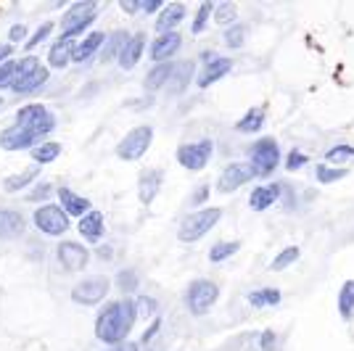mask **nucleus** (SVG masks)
Masks as SVG:
<instances>
[{
	"mask_svg": "<svg viewBox=\"0 0 354 351\" xmlns=\"http://www.w3.org/2000/svg\"><path fill=\"white\" fill-rule=\"evenodd\" d=\"M40 146V137L32 135L30 130H24V127H8V130H3L0 133V148L3 150H24V148H37Z\"/></svg>",
	"mask_w": 354,
	"mask_h": 351,
	"instance_id": "nucleus-15",
	"label": "nucleus"
},
{
	"mask_svg": "<svg viewBox=\"0 0 354 351\" xmlns=\"http://www.w3.org/2000/svg\"><path fill=\"white\" fill-rule=\"evenodd\" d=\"M246 43V27L243 24H233L225 30V45L228 48H241Z\"/></svg>",
	"mask_w": 354,
	"mask_h": 351,
	"instance_id": "nucleus-40",
	"label": "nucleus"
},
{
	"mask_svg": "<svg viewBox=\"0 0 354 351\" xmlns=\"http://www.w3.org/2000/svg\"><path fill=\"white\" fill-rule=\"evenodd\" d=\"M259 346H262L265 351H275V346H278V341H275V333H272V330L262 333V338H259Z\"/></svg>",
	"mask_w": 354,
	"mask_h": 351,
	"instance_id": "nucleus-46",
	"label": "nucleus"
},
{
	"mask_svg": "<svg viewBox=\"0 0 354 351\" xmlns=\"http://www.w3.org/2000/svg\"><path fill=\"white\" fill-rule=\"evenodd\" d=\"M246 301L256 309H265V306H278L283 301V293L278 288H256L246 296Z\"/></svg>",
	"mask_w": 354,
	"mask_h": 351,
	"instance_id": "nucleus-30",
	"label": "nucleus"
},
{
	"mask_svg": "<svg viewBox=\"0 0 354 351\" xmlns=\"http://www.w3.org/2000/svg\"><path fill=\"white\" fill-rule=\"evenodd\" d=\"M130 37H133V34L122 32V30L111 34V37H109V43H103V50H101V61H103V64H109L114 56L119 58V53L124 50V45H127V40H130Z\"/></svg>",
	"mask_w": 354,
	"mask_h": 351,
	"instance_id": "nucleus-31",
	"label": "nucleus"
},
{
	"mask_svg": "<svg viewBox=\"0 0 354 351\" xmlns=\"http://www.w3.org/2000/svg\"><path fill=\"white\" fill-rule=\"evenodd\" d=\"M74 50H77V43H74V37H69V34H61L56 43L51 45L48 50V64L51 69H64L67 64H71V58H74Z\"/></svg>",
	"mask_w": 354,
	"mask_h": 351,
	"instance_id": "nucleus-19",
	"label": "nucleus"
},
{
	"mask_svg": "<svg viewBox=\"0 0 354 351\" xmlns=\"http://www.w3.org/2000/svg\"><path fill=\"white\" fill-rule=\"evenodd\" d=\"M206 196H209V188H206V185H201V188H199V193L193 196V203H196V206H199V203H203V201H206Z\"/></svg>",
	"mask_w": 354,
	"mask_h": 351,
	"instance_id": "nucleus-51",
	"label": "nucleus"
},
{
	"mask_svg": "<svg viewBox=\"0 0 354 351\" xmlns=\"http://www.w3.org/2000/svg\"><path fill=\"white\" fill-rule=\"evenodd\" d=\"M135 317L137 312L133 299L109 301L101 312H98V319H96V335H98V341L117 349L119 343L130 335L133 325H135Z\"/></svg>",
	"mask_w": 354,
	"mask_h": 351,
	"instance_id": "nucleus-1",
	"label": "nucleus"
},
{
	"mask_svg": "<svg viewBox=\"0 0 354 351\" xmlns=\"http://www.w3.org/2000/svg\"><path fill=\"white\" fill-rule=\"evenodd\" d=\"M61 156V143H51V140H45V143H40L37 148H32V159L34 164H51Z\"/></svg>",
	"mask_w": 354,
	"mask_h": 351,
	"instance_id": "nucleus-35",
	"label": "nucleus"
},
{
	"mask_svg": "<svg viewBox=\"0 0 354 351\" xmlns=\"http://www.w3.org/2000/svg\"><path fill=\"white\" fill-rule=\"evenodd\" d=\"M27 32H30V30H27V24H14V27H11V32H8V40H11V43H19V40H24V37H27Z\"/></svg>",
	"mask_w": 354,
	"mask_h": 351,
	"instance_id": "nucleus-45",
	"label": "nucleus"
},
{
	"mask_svg": "<svg viewBox=\"0 0 354 351\" xmlns=\"http://www.w3.org/2000/svg\"><path fill=\"white\" fill-rule=\"evenodd\" d=\"M56 193H58V201H61V209L67 212L69 217L82 219L85 214H90V212H93V203H90L87 199H82V196H77L71 188H58Z\"/></svg>",
	"mask_w": 354,
	"mask_h": 351,
	"instance_id": "nucleus-21",
	"label": "nucleus"
},
{
	"mask_svg": "<svg viewBox=\"0 0 354 351\" xmlns=\"http://www.w3.org/2000/svg\"><path fill=\"white\" fill-rule=\"evenodd\" d=\"M16 124L30 130L37 137H45L56 130V114L43 103H30V106H21L16 111Z\"/></svg>",
	"mask_w": 354,
	"mask_h": 351,
	"instance_id": "nucleus-3",
	"label": "nucleus"
},
{
	"mask_svg": "<svg viewBox=\"0 0 354 351\" xmlns=\"http://www.w3.org/2000/svg\"><path fill=\"white\" fill-rule=\"evenodd\" d=\"M103 43H106V34L103 32H90L85 37L82 43H77V50H74V64H82V61H90L93 56H98L103 50Z\"/></svg>",
	"mask_w": 354,
	"mask_h": 351,
	"instance_id": "nucleus-24",
	"label": "nucleus"
},
{
	"mask_svg": "<svg viewBox=\"0 0 354 351\" xmlns=\"http://www.w3.org/2000/svg\"><path fill=\"white\" fill-rule=\"evenodd\" d=\"M214 14V5L212 3H201L199 5V11H196V19H193V24H190V32L193 34H201L206 30V24H209V19Z\"/></svg>",
	"mask_w": 354,
	"mask_h": 351,
	"instance_id": "nucleus-39",
	"label": "nucleus"
},
{
	"mask_svg": "<svg viewBox=\"0 0 354 351\" xmlns=\"http://www.w3.org/2000/svg\"><path fill=\"white\" fill-rule=\"evenodd\" d=\"M24 217L16 209H0V238H19L24 233Z\"/></svg>",
	"mask_w": 354,
	"mask_h": 351,
	"instance_id": "nucleus-25",
	"label": "nucleus"
},
{
	"mask_svg": "<svg viewBox=\"0 0 354 351\" xmlns=\"http://www.w3.org/2000/svg\"><path fill=\"white\" fill-rule=\"evenodd\" d=\"M56 256H58V264L67 269V272H80V269H85L87 262H90V251L85 249L82 243H77V240H64V243H58Z\"/></svg>",
	"mask_w": 354,
	"mask_h": 351,
	"instance_id": "nucleus-14",
	"label": "nucleus"
},
{
	"mask_svg": "<svg viewBox=\"0 0 354 351\" xmlns=\"http://www.w3.org/2000/svg\"><path fill=\"white\" fill-rule=\"evenodd\" d=\"M172 71H175V64H156V67L146 74V80H143V87L148 90V93H156V90H162L164 84H169L172 80Z\"/></svg>",
	"mask_w": 354,
	"mask_h": 351,
	"instance_id": "nucleus-26",
	"label": "nucleus"
},
{
	"mask_svg": "<svg viewBox=\"0 0 354 351\" xmlns=\"http://www.w3.org/2000/svg\"><path fill=\"white\" fill-rule=\"evenodd\" d=\"M117 285L124 291V293H135L137 288V272H133V269H122L117 278Z\"/></svg>",
	"mask_w": 354,
	"mask_h": 351,
	"instance_id": "nucleus-42",
	"label": "nucleus"
},
{
	"mask_svg": "<svg viewBox=\"0 0 354 351\" xmlns=\"http://www.w3.org/2000/svg\"><path fill=\"white\" fill-rule=\"evenodd\" d=\"M280 193H283V185L280 183L259 185V188H254L252 196H249V206H252L254 212H267L270 206L278 203Z\"/></svg>",
	"mask_w": 354,
	"mask_h": 351,
	"instance_id": "nucleus-18",
	"label": "nucleus"
},
{
	"mask_svg": "<svg viewBox=\"0 0 354 351\" xmlns=\"http://www.w3.org/2000/svg\"><path fill=\"white\" fill-rule=\"evenodd\" d=\"M77 230H80V235H82L87 243H101L103 233H106V227H103V214L101 212H90V214H85L82 219H80V225H77Z\"/></svg>",
	"mask_w": 354,
	"mask_h": 351,
	"instance_id": "nucleus-22",
	"label": "nucleus"
},
{
	"mask_svg": "<svg viewBox=\"0 0 354 351\" xmlns=\"http://www.w3.org/2000/svg\"><path fill=\"white\" fill-rule=\"evenodd\" d=\"M162 183H164V172L162 169H148V172L140 174V180H137V199H140L143 206H148V203L156 201L159 190H162Z\"/></svg>",
	"mask_w": 354,
	"mask_h": 351,
	"instance_id": "nucleus-17",
	"label": "nucleus"
},
{
	"mask_svg": "<svg viewBox=\"0 0 354 351\" xmlns=\"http://www.w3.org/2000/svg\"><path fill=\"white\" fill-rule=\"evenodd\" d=\"M96 14H98V3H96V0L74 3L67 14H64V19H61V30H64V34H69V37H77V34L85 32V30L90 27V21L96 19Z\"/></svg>",
	"mask_w": 354,
	"mask_h": 351,
	"instance_id": "nucleus-10",
	"label": "nucleus"
},
{
	"mask_svg": "<svg viewBox=\"0 0 354 351\" xmlns=\"http://www.w3.org/2000/svg\"><path fill=\"white\" fill-rule=\"evenodd\" d=\"M109 296V280L106 278H90L71 288V301L82 304V306H96Z\"/></svg>",
	"mask_w": 354,
	"mask_h": 351,
	"instance_id": "nucleus-12",
	"label": "nucleus"
},
{
	"mask_svg": "<svg viewBox=\"0 0 354 351\" xmlns=\"http://www.w3.org/2000/svg\"><path fill=\"white\" fill-rule=\"evenodd\" d=\"M309 164V156L307 153H302L299 148H291L286 156V169L288 172H296V169H304Z\"/></svg>",
	"mask_w": 354,
	"mask_h": 351,
	"instance_id": "nucleus-41",
	"label": "nucleus"
},
{
	"mask_svg": "<svg viewBox=\"0 0 354 351\" xmlns=\"http://www.w3.org/2000/svg\"><path fill=\"white\" fill-rule=\"evenodd\" d=\"M212 21H217L219 27H225V30L238 24V5L236 3H219V5H214Z\"/></svg>",
	"mask_w": 354,
	"mask_h": 351,
	"instance_id": "nucleus-34",
	"label": "nucleus"
},
{
	"mask_svg": "<svg viewBox=\"0 0 354 351\" xmlns=\"http://www.w3.org/2000/svg\"><path fill=\"white\" fill-rule=\"evenodd\" d=\"M114 351H140V349H137V343H124V346H117Z\"/></svg>",
	"mask_w": 354,
	"mask_h": 351,
	"instance_id": "nucleus-53",
	"label": "nucleus"
},
{
	"mask_svg": "<svg viewBox=\"0 0 354 351\" xmlns=\"http://www.w3.org/2000/svg\"><path fill=\"white\" fill-rule=\"evenodd\" d=\"M354 159V146H346V143H341V146H333V148L325 150V164H346V161H352Z\"/></svg>",
	"mask_w": 354,
	"mask_h": 351,
	"instance_id": "nucleus-36",
	"label": "nucleus"
},
{
	"mask_svg": "<svg viewBox=\"0 0 354 351\" xmlns=\"http://www.w3.org/2000/svg\"><path fill=\"white\" fill-rule=\"evenodd\" d=\"M238 251H241V243H238V240H219V243H214V246L209 249V262H212V264L228 262Z\"/></svg>",
	"mask_w": 354,
	"mask_h": 351,
	"instance_id": "nucleus-33",
	"label": "nucleus"
},
{
	"mask_svg": "<svg viewBox=\"0 0 354 351\" xmlns=\"http://www.w3.org/2000/svg\"><path fill=\"white\" fill-rule=\"evenodd\" d=\"M219 219H222V209H219V206L196 209V212H190V214L183 219V225H180V230H177V238H180L183 243H196V240H201L206 233H212V227L217 225Z\"/></svg>",
	"mask_w": 354,
	"mask_h": 351,
	"instance_id": "nucleus-2",
	"label": "nucleus"
},
{
	"mask_svg": "<svg viewBox=\"0 0 354 351\" xmlns=\"http://www.w3.org/2000/svg\"><path fill=\"white\" fill-rule=\"evenodd\" d=\"M14 56V45L11 43H5V45H0V67L3 64H8V58Z\"/></svg>",
	"mask_w": 354,
	"mask_h": 351,
	"instance_id": "nucleus-49",
	"label": "nucleus"
},
{
	"mask_svg": "<svg viewBox=\"0 0 354 351\" xmlns=\"http://www.w3.org/2000/svg\"><path fill=\"white\" fill-rule=\"evenodd\" d=\"M338 315L346 322L354 317V280H346L338 291Z\"/></svg>",
	"mask_w": 354,
	"mask_h": 351,
	"instance_id": "nucleus-32",
	"label": "nucleus"
},
{
	"mask_svg": "<svg viewBox=\"0 0 354 351\" xmlns=\"http://www.w3.org/2000/svg\"><path fill=\"white\" fill-rule=\"evenodd\" d=\"M299 253H302V251H299V246H288V249H283L280 253H278V256H275V259H272L270 267L275 269V272H280V269L291 267V264L299 259Z\"/></svg>",
	"mask_w": 354,
	"mask_h": 351,
	"instance_id": "nucleus-38",
	"label": "nucleus"
},
{
	"mask_svg": "<svg viewBox=\"0 0 354 351\" xmlns=\"http://www.w3.org/2000/svg\"><path fill=\"white\" fill-rule=\"evenodd\" d=\"M256 177V172L252 169V164L246 161H233L219 172L217 177V190L219 193H236L238 188H243L246 183H252Z\"/></svg>",
	"mask_w": 354,
	"mask_h": 351,
	"instance_id": "nucleus-11",
	"label": "nucleus"
},
{
	"mask_svg": "<svg viewBox=\"0 0 354 351\" xmlns=\"http://www.w3.org/2000/svg\"><path fill=\"white\" fill-rule=\"evenodd\" d=\"M51 32H53V24H43V27H37L32 37L27 40V45H24V48H27V50H30V48H37V45H40V43H43L45 37H51Z\"/></svg>",
	"mask_w": 354,
	"mask_h": 351,
	"instance_id": "nucleus-44",
	"label": "nucleus"
},
{
	"mask_svg": "<svg viewBox=\"0 0 354 351\" xmlns=\"http://www.w3.org/2000/svg\"><path fill=\"white\" fill-rule=\"evenodd\" d=\"M203 64L201 71H199V77H196V84L199 87H209V84L219 82L222 77H228L230 74V69H233V58H225V56H214V53H206L203 56Z\"/></svg>",
	"mask_w": 354,
	"mask_h": 351,
	"instance_id": "nucleus-13",
	"label": "nucleus"
},
{
	"mask_svg": "<svg viewBox=\"0 0 354 351\" xmlns=\"http://www.w3.org/2000/svg\"><path fill=\"white\" fill-rule=\"evenodd\" d=\"M190 77H193V61H183V64H175V71H172V80H169V93L172 95H180L186 93V87L190 84Z\"/></svg>",
	"mask_w": 354,
	"mask_h": 351,
	"instance_id": "nucleus-29",
	"label": "nucleus"
},
{
	"mask_svg": "<svg viewBox=\"0 0 354 351\" xmlns=\"http://www.w3.org/2000/svg\"><path fill=\"white\" fill-rule=\"evenodd\" d=\"M16 69H19V61H8V64L0 67V87H11L14 77H16Z\"/></svg>",
	"mask_w": 354,
	"mask_h": 351,
	"instance_id": "nucleus-43",
	"label": "nucleus"
},
{
	"mask_svg": "<svg viewBox=\"0 0 354 351\" xmlns=\"http://www.w3.org/2000/svg\"><path fill=\"white\" fill-rule=\"evenodd\" d=\"M119 5H122L127 14H135V11H140V3H130V0H122Z\"/></svg>",
	"mask_w": 354,
	"mask_h": 351,
	"instance_id": "nucleus-52",
	"label": "nucleus"
},
{
	"mask_svg": "<svg viewBox=\"0 0 354 351\" xmlns=\"http://www.w3.org/2000/svg\"><path fill=\"white\" fill-rule=\"evenodd\" d=\"M143 50H146V34H143V32H135L133 37H130V40H127L124 50L119 53V67L124 69V71H130V69H133L137 64V61H140Z\"/></svg>",
	"mask_w": 354,
	"mask_h": 351,
	"instance_id": "nucleus-23",
	"label": "nucleus"
},
{
	"mask_svg": "<svg viewBox=\"0 0 354 351\" xmlns=\"http://www.w3.org/2000/svg\"><path fill=\"white\" fill-rule=\"evenodd\" d=\"M315 177H318V183L331 185V183H338V180H344V177H346V169L320 164V167H315Z\"/></svg>",
	"mask_w": 354,
	"mask_h": 351,
	"instance_id": "nucleus-37",
	"label": "nucleus"
},
{
	"mask_svg": "<svg viewBox=\"0 0 354 351\" xmlns=\"http://www.w3.org/2000/svg\"><path fill=\"white\" fill-rule=\"evenodd\" d=\"M186 14H188L186 3H169V5H164L162 14L156 16V32L159 34L175 32L180 27V21L186 19Z\"/></svg>",
	"mask_w": 354,
	"mask_h": 351,
	"instance_id": "nucleus-20",
	"label": "nucleus"
},
{
	"mask_svg": "<svg viewBox=\"0 0 354 351\" xmlns=\"http://www.w3.org/2000/svg\"><path fill=\"white\" fill-rule=\"evenodd\" d=\"M48 74H51L48 67H43L34 56H30V58L19 61L16 77H14V82H11V93H16V95H27V93L37 90L40 84H45Z\"/></svg>",
	"mask_w": 354,
	"mask_h": 351,
	"instance_id": "nucleus-6",
	"label": "nucleus"
},
{
	"mask_svg": "<svg viewBox=\"0 0 354 351\" xmlns=\"http://www.w3.org/2000/svg\"><path fill=\"white\" fill-rule=\"evenodd\" d=\"M219 299V285L214 280H193V283L188 285L186 291V306L190 315H196V317H203Z\"/></svg>",
	"mask_w": 354,
	"mask_h": 351,
	"instance_id": "nucleus-5",
	"label": "nucleus"
},
{
	"mask_svg": "<svg viewBox=\"0 0 354 351\" xmlns=\"http://www.w3.org/2000/svg\"><path fill=\"white\" fill-rule=\"evenodd\" d=\"M153 143V127L151 124H140L135 130L124 135L117 143V156L122 161H137L146 156V150L151 148Z\"/></svg>",
	"mask_w": 354,
	"mask_h": 351,
	"instance_id": "nucleus-7",
	"label": "nucleus"
},
{
	"mask_svg": "<svg viewBox=\"0 0 354 351\" xmlns=\"http://www.w3.org/2000/svg\"><path fill=\"white\" fill-rule=\"evenodd\" d=\"M37 177H40V169H37V164H34V167L21 169L19 174L5 177V180H3V190H5V193H19V190H24L27 185H32Z\"/></svg>",
	"mask_w": 354,
	"mask_h": 351,
	"instance_id": "nucleus-28",
	"label": "nucleus"
},
{
	"mask_svg": "<svg viewBox=\"0 0 354 351\" xmlns=\"http://www.w3.org/2000/svg\"><path fill=\"white\" fill-rule=\"evenodd\" d=\"M159 325H162V319L156 317V319H153V325H151V328H148V330H146V333H143V343H148V341H151V338H153V333H156V330H159Z\"/></svg>",
	"mask_w": 354,
	"mask_h": 351,
	"instance_id": "nucleus-50",
	"label": "nucleus"
},
{
	"mask_svg": "<svg viewBox=\"0 0 354 351\" xmlns=\"http://www.w3.org/2000/svg\"><path fill=\"white\" fill-rule=\"evenodd\" d=\"M162 8H164V5H162V0H148V3H140V11H146V14H156V11L162 14Z\"/></svg>",
	"mask_w": 354,
	"mask_h": 351,
	"instance_id": "nucleus-48",
	"label": "nucleus"
},
{
	"mask_svg": "<svg viewBox=\"0 0 354 351\" xmlns=\"http://www.w3.org/2000/svg\"><path fill=\"white\" fill-rule=\"evenodd\" d=\"M34 227L43 235H51V238H58L69 230V214L61 209V203H43L37 206V212L32 214Z\"/></svg>",
	"mask_w": 354,
	"mask_h": 351,
	"instance_id": "nucleus-8",
	"label": "nucleus"
},
{
	"mask_svg": "<svg viewBox=\"0 0 354 351\" xmlns=\"http://www.w3.org/2000/svg\"><path fill=\"white\" fill-rule=\"evenodd\" d=\"M53 190V185L51 183H43V185H37V188H34L32 193H30V199L32 201H37V199H45V196H48V193H51Z\"/></svg>",
	"mask_w": 354,
	"mask_h": 351,
	"instance_id": "nucleus-47",
	"label": "nucleus"
},
{
	"mask_svg": "<svg viewBox=\"0 0 354 351\" xmlns=\"http://www.w3.org/2000/svg\"><path fill=\"white\" fill-rule=\"evenodd\" d=\"M212 153H214V143H212L209 137H203V140L183 143L175 156H177V164L183 169H188V172H201V169L209 164Z\"/></svg>",
	"mask_w": 354,
	"mask_h": 351,
	"instance_id": "nucleus-9",
	"label": "nucleus"
},
{
	"mask_svg": "<svg viewBox=\"0 0 354 351\" xmlns=\"http://www.w3.org/2000/svg\"><path fill=\"white\" fill-rule=\"evenodd\" d=\"M183 45L180 32H167L156 34V40L151 43V61L153 64H167V58H172Z\"/></svg>",
	"mask_w": 354,
	"mask_h": 351,
	"instance_id": "nucleus-16",
	"label": "nucleus"
},
{
	"mask_svg": "<svg viewBox=\"0 0 354 351\" xmlns=\"http://www.w3.org/2000/svg\"><path fill=\"white\" fill-rule=\"evenodd\" d=\"M265 119H267V111H265V106H254V109H249L243 117L238 119L236 130L238 133H259L262 127H265Z\"/></svg>",
	"mask_w": 354,
	"mask_h": 351,
	"instance_id": "nucleus-27",
	"label": "nucleus"
},
{
	"mask_svg": "<svg viewBox=\"0 0 354 351\" xmlns=\"http://www.w3.org/2000/svg\"><path fill=\"white\" fill-rule=\"evenodd\" d=\"M280 159H283V153H280V146H278L275 137H262L249 150V164L256 172V177L272 174L278 169V164H280Z\"/></svg>",
	"mask_w": 354,
	"mask_h": 351,
	"instance_id": "nucleus-4",
	"label": "nucleus"
},
{
	"mask_svg": "<svg viewBox=\"0 0 354 351\" xmlns=\"http://www.w3.org/2000/svg\"><path fill=\"white\" fill-rule=\"evenodd\" d=\"M0 106H3V98H0Z\"/></svg>",
	"mask_w": 354,
	"mask_h": 351,
	"instance_id": "nucleus-54",
	"label": "nucleus"
}]
</instances>
